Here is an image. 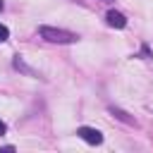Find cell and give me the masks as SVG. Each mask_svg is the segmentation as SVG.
Wrapping results in <instances>:
<instances>
[{"label":"cell","mask_w":153,"mask_h":153,"mask_svg":"<svg viewBox=\"0 0 153 153\" xmlns=\"http://www.w3.org/2000/svg\"><path fill=\"white\" fill-rule=\"evenodd\" d=\"M38 36L48 43H57V45H69L79 41V33L67 31V29H55V26H38Z\"/></svg>","instance_id":"obj_1"},{"label":"cell","mask_w":153,"mask_h":153,"mask_svg":"<svg viewBox=\"0 0 153 153\" xmlns=\"http://www.w3.org/2000/svg\"><path fill=\"white\" fill-rule=\"evenodd\" d=\"M76 136H79L81 141L91 143V146H98V143H103V134H100L96 127H79V129H76Z\"/></svg>","instance_id":"obj_2"},{"label":"cell","mask_w":153,"mask_h":153,"mask_svg":"<svg viewBox=\"0 0 153 153\" xmlns=\"http://www.w3.org/2000/svg\"><path fill=\"white\" fill-rule=\"evenodd\" d=\"M105 22H108V26H112V29H124V26H127V17H124L122 12H117V10H110V12L105 14Z\"/></svg>","instance_id":"obj_3"},{"label":"cell","mask_w":153,"mask_h":153,"mask_svg":"<svg viewBox=\"0 0 153 153\" xmlns=\"http://www.w3.org/2000/svg\"><path fill=\"white\" fill-rule=\"evenodd\" d=\"M12 65H14V69H19V72H24L26 76H41L36 69H31L26 62H24V57L22 55H14V60H12Z\"/></svg>","instance_id":"obj_4"},{"label":"cell","mask_w":153,"mask_h":153,"mask_svg":"<svg viewBox=\"0 0 153 153\" xmlns=\"http://www.w3.org/2000/svg\"><path fill=\"white\" fill-rule=\"evenodd\" d=\"M110 112L117 117V120H122V122H127V124H136V120L134 117H129L124 110H120V108H115V105H110Z\"/></svg>","instance_id":"obj_5"},{"label":"cell","mask_w":153,"mask_h":153,"mask_svg":"<svg viewBox=\"0 0 153 153\" xmlns=\"http://www.w3.org/2000/svg\"><path fill=\"white\" fill-rule=\"evenodd\" d=\"M7 38H10V29H7L5 24H0V43H5Z\"/></svg>","instance_id":"obj_6"},{"label":"cell","mask_w":153,"mask_h":153,"mask_svg":"<svg viewBox=\"0 0 153 153\" xmlns=\"http://www.w3.org/2000/svg\"><path fill=\"white\" fill-rule=\"evenodd\" d=\"M141 57H151V48H148L146 43L141 45Z\"/></svg>","instance_id":"obj_7"},{"label":"cell","mask_w":153,"mask_h":153,"mask_svg":"<svg viewBox=\"0 0 153 153\" xmlns=\"http://www.w3.org/2000/svg\"><path fill=\"white\" fill-rule=\"evenodd\" d=\"M5 131H7V124H5V122H2V120H0V136H2V134H5Z\"/></svg>","instance_id":"obj_8"},{"label":"cell","mask_w":153,"mask_h":153,"mask_svg":"<svg viewBox=\"0 0 153 153\" xmlns=\"http://www.w3.org/2000/svg\"><path fill=\"white\" fill-rule=\"evenodd\" d=\"M2 7H5V2H2V0H0V12H2Z\"/></svg>","instance_id":"obj_9"},{"label":"cell","mask_w":153,"mask_h":153,"mask_svg":"<svg viewBox=\"0 0 153 153\" xmlns=\"http://www.w3.org/2000/svg\"><path fill=\"white\" fill-rule=\"evenodd\" d=\"M103 2H112V0H103Z\"/></svg>","instance_id":"obj_10"}]
</instances>
